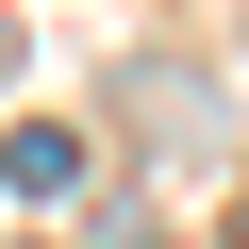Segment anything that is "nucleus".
<instances>
[{
	"label": "nucleus",
	"instance_id": "nucleus-1",
	"mask_svg": "<svg viewBox=\"0 0 249 249\" xmlns=\"http://www.w3.org/2000/svg\"><path fill=\"white\" fill-rule=\"evenodd\" d=\"M0 183H17V199H67L83 183V133H67V116H17V133H0Z\"/></svg>",
	"mask_w": 249,
	"mask_h": 249
},
{
	"label": "nucleus",
	"instance_id": "nucleus-2",
	"mask_svg": "<svg viewBox=\"0 0 249 249\" xmlns=\"http://www.w3.org/2000/svg\"><path fill=\"white\" fill-rule=\"evenodd\" d=\"M0 67H17V17H0Z\"/></svg>",
	"mask_w": 249,
	"mask_h": 249
}]
</instances>
